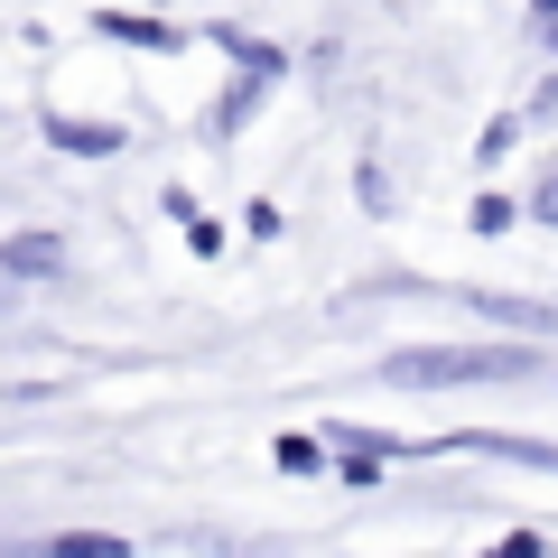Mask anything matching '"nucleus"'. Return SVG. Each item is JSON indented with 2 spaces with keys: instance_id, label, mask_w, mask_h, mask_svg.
<instances>
[{
  "instance_id": "f257e3e1",
  "label": "nucleus",
  "mask_w": 558,
  "mask_h": 558,
  "mask_svg": "<svg viewBox=\"0 0 558 558\" xmlns=\"http://www.w3.org/2000/svg\"><path fill=\"white\" fill-rule=\"evenodd\" d=\"M539 344H428V354H391L381 381L400 391H447V381H531Z\"/></svg>"
},
{
  "instance_id": "f03ea898",
  "label": "nucleus",
  "mask_w": 558,
  "mask_h": 558,
  "mask_svg": "<svg viewBox=\"0 0 558 558\" xmlns=\"http://www.w3.org/2000/svg\"><path fill=\"white\" fill-rule=\"evenodd\" d=\"M0 270H10V279H57L65 270V242L57 233H10V242H0Z\"/></svg>"
},
{
  "instance_id": "7ed1b4c3",
  "label": "nucleus",
  "mask_w": 558,
  "mask_h": 558,
  "mask_svg": "<svg viewBox=\"0 0 558 558\" xmlns=\"http://www.w3.org/2000/svg\"><path fill=\"white\" fill-rule=\"evenodd\" d=\"M57 149H84V159H102V149H121V131H102V121H57Z\"/></svg>"
},
{
  "instance_id": "20e7f679",
  "label": "nucleus",
  "mask_w": 558,
  "mask_h": 558,
  "mask_svg": "<svg viewBox=\"0 0 558 558\" xmlns=\"http://www.w3.org/2000/svg\"><path fill=\"white\" fill-rule=\"evenodd\" d=\"M102 28H112V38H131V47H178L159 20H121V10H102Z\"/></svg>"
},
{
  "instance_id": "39448f33",
  "label": "nucleus",
  "mask_w": 558,
  "mask_h": 558,
  "mask_svg": "<svg viewBox=\"0 0 558 558\" xmlns=\"http://www.w3.org/2000/svg\"><path fill=\"white\" fill-rule=\"evenodd\" d=\"M57 558H121V539H102V531H65Z\"/></svg>"
},
{
  "instance_id": "423d86ee",
  "label": "nucleus",
  "mask_w": 558,
  "mask_h": 558,
  "mask_svg": "<svg viewBox=\"0 0 558 558\" xmlns=\"http://www.w3.org/2000/svg\"><path fill=\"white\" fill-rule=\"evenodd\" d=\"M354 196H363V205H373V215H391V178H381V168H373V159H363V178H354Z\"/></svg>"
},
{
  "instance_id": "0eeeda50",
  "label": "nucleus",
  "mask_w": 558,
  "mask_h": 558,
  "mask_svg": "<svg viewBox=\"0 0 558 558\" xmlns=\"http://www.w3.org/2000/svg\"><path fill=\"white\" fill-rule=\"evenodd\" d=\"M531 215H539V223H558V178H549V186L531 196Z\"/></svg>"
}]
</instances>
